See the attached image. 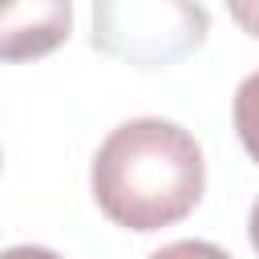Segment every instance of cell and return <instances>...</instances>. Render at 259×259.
I'll return each instance as SVG.
<instances>
[{
  "label": "cell",
  "mask_w": 259,
  "mask_h": 259,
  "mask_svg": "<svg viewBox=\"0 0 259 259\" xmlns=\"http://www.w3.org/2000/svg\"><path fill=\"white\" fill-rule=\"evenodd\" d=\"M93 202L125 231H162L182 223L206 186L202 146L166 117H134L109 130L89 170Z\"/></svg>",
  "instance_id": "obj_1"
},
{
  "label": "cell",
  "mask_w": 259,
  "mask_h": 259,
  "mask_svg": "<svg viewBox=\"0 0 259 259\" xmlns=\"http://www.w3.org/2000/svg\"><path fill=\"white\" fill-rule=\"evenodd\" d=\"M73 24L69 0H20L0 4V61H32L65 45Z\"/></svg>",
  "instance_id": "obj_2"
},
{
  "label": "cell",
  "mask_w": 259,
  "mask_h": 259,
  "mask_svg": "<svg viewBox=\"0 0 259 259\" xmlns=\"http://www.w3.org/2000/svg\"><path fill=\"white\" fill-rule=\"evenodd\" d=\"M231 117H235V130H239V142L243 150L259 162V69L247 73L235 89V105H231Z\"/></svg>",
  "instance_id": "obj_3"
},
{
  "label": "cell",
  "mask_w": 259,
  "mask_h": 259,
  "mask_svg": "<svg viewBox=\"0 0 259 259\" xmlns=\"http://www.w3.org/2000/svg\"><path fill=\"white\" fill-rule=\"evenodd\" d=\"M150 259H231V255L214 243H202V239H178V243L158 247Z\"/></svg>",
  "instance_id": "obj_4"
},
{
  "label": "cell",
  "mask_w": 259,
  "mask_h": 259,
  "mask_svg": "<svg viewBox=\"0 0 259 259\" xmlns=\"http://www.w3.org/2000/svg\"><path fill=\"white\" fill-rule=\"evenodd\" d=\"M0 259H61V255H57V251H49V247L20 243V247H8V251H0Z\"/></svg>",
  "instance_id": "obj_5"
},
{
  "label": "cell",
  "mask_w": 259,
  "mask_h": 259,
  "mask_svg": "<svg viewBox=\"0 0 259 259\" xmlns=\"http://www.w3.org/2000/svg\"><path fill=\"white\" fill-rule=\"evenodd\" d=\"M231 16H235L251 36H259V4H231Z\"/></svg>",
  "instance_id": "obj_6"
},
{
  "label": "cell",
  "mask_w": 259,
  "mask_h": 259,
  "mask_svg": "<svg viewBox=\"0 0 259 259\" xmlns=\"http://www.w3.org/2000/svg\"><path fill=\"white\" fill-rule=\"evenodd\" d=\"M247 235H251V247H255V255H259V198L251 202V219H247Z\"/></svg>",
  "instance_id": "obj_7"
}]
</instances>
